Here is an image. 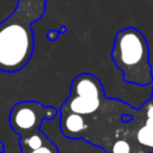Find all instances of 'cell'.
<instances>
[{
    "mask_svg": "<svg viewBox=\"0 0 153 153\" xmlns=\"http://www.w3.org/2000/svg\"><path fill=\"white\" fill-rule=\"evenodd\" d=\"M47 10V0H18L14 11L0 23V71L16 73L23 69L33 54L32 24Z\"/></svg>",
    "mask_w": 153,
    "mask_h": 153,
    "instance_id": "1",
    "label": "cell"
},
{
    "mask_svg": "<svg viewBox=\"0 0 153 153\" xmlns=\"http://www.w3.org/2000/svg\"><path fill=\"white\" fill-rule=\"evenodd\" d=\"M151 100H153V88H152V97H151Z\"/></svg>",
    "mask_w": 153,
    "mask_h": 153,
    "instance_id": "8",
    "label": "cell"
},
{
    "mask_svg": "<svg viewBox=\"0 0 153 153\" xmlns=\"http://www.w3.org/2000/svg\"><path fill=\"white\" fill-rule=\"evenodd\" d=\"M142 118L134 133V142L140 153H153V100L148 99L141 108Z\"/></svg>",
    "mask_w": 153,
    "mask_h": 153,
    "instance_id": "5",
    "label": "cell"
},
{
    "mask_svg": "<svg viewBox=\"0 0 153 153\" xmlns=\"http://www.w3.org/2000/svg\"><path fill=\"white\" fill-rule=\"evenodd\" d=\"M4 151H5V147H4V145H2V142L0 141V153H4Z\"/></svg>",
    "mask_w": 153,
    "mask_h": 153,
    "instance_id": "7",
    "label": "cell"
},
{
    "mask_svg": "<svg viewBox=\"0 0 153 153\" xmlns=\"http://www.w3.org/2000/svg\"><path fill=\"white\" fill-rule=\"evenodd\" d=\"M105 99L106 96L102 81L91 73H80L72 80L69 96L59 110L87 117L94 115Z\"/></svg>",
    "mask_w": 153,
    "mask_h": 153,
    "instance_id": "4",
    "label": "cell"
},
{
    "mask_svg": "<svg viewBox=\"0 0 153 153\" xmlns=\"http://www.w3.org/2000/svg\"><path fill=\"white\" fill-rule=\"evenodd\" d=\"M54 106H45L37 100H22L16 103L8 114V123L18 134L20 153H60L57 146L41 130L43 121L57 116Z\"/></svg>",
    "mask_w": 153,
    "mask_h": 153,
    "instance_id": "2",
    "label": "cell"
},
{
    "mask_svg": "<svg viewBox=\"0 0 153 153\" xmlns=\"http://www.w3.org/2000/svg\"><path fill=\"white\" fill-rule=\"evenodd\" d=\"M111 60L121 71L126 82L136 86H147L153 82L148 42L139 29L128 26L116 33Z\"/></svg>",
    "mask_w": 153,
    "mask_h": 153,
    "instance_id": "3",
    "label": "cell"
},
{
    "mask_svg": "<svg viewBox=\"0 0 153 153\" xmlns=\"http://www.w3.org/2000/svg\"><path fill=\"white\" fill-rule=\"evenodd\" d=\"M59 33H60V31H57V30H50L47 33V38L49 41H55L59 37Z\"/></svg>",
    "mask_w": 153,
    "mask_h": 153,
    "instance_id": "6",
    "label": "cell"
}]
</instances>
